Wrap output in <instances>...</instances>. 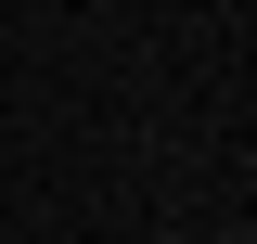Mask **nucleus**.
Here are the masks:
<instances>
[{"mask_svg":"<svg viewBox=\"0 0 257 244\" xmlns=\"http://www.w3.org/2000/svg\"><path fill=\"white\" fill-rule=\"evenodd\" d=\"M219 244H257V231H219Z\"/></svg>","mask_w":257,"mask_h":244,"instance_id":"obj_1","label":"nucleus"},{"mask_svg":"<svg viewBox=\"0 0 257 244\" xmlns=\"http://www.w3.org/2000/svg\"><path fill=\"white\" fill-rule=\"evenodd\" d=\"M167 244H180V231H167Z\"/></svg>","mask_w":257,"mask_h":244,"instance_id":"obj_2","label":"nucleus"}]
</instances>
